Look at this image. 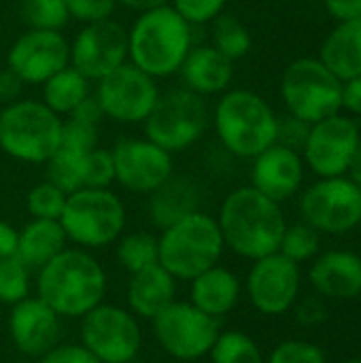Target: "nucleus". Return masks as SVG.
<instances>
[{
    "mask_svg": "<svg viewBox=\"0 0 361 363\" xmlns=\"http://www.w3.org/2000/svg\"><path fill=\"white\" fill-rule=\"evenodd\" d=\"M109 277L91 251L66 247L34 274V296L62 319H81L104 302Z\"/></svg>",
    "mask_w": 361,
    "mask_h": 363,
    "instance_id": "f257e3e1",
    "label": "nucleus"
},
{
    "mask_svg": "<svg viewBox=\"0 0 361 363\" xmlns=\"http://www.w3.org/2000/svg\"><path fill=\"white\" fill-rule=\"evenodd\" d=\"M217 223L226 249L251 262L277 253L287 228L281 204L251 185L238 187L223 198Z\"/></svg>",
    "mask_w": 361,
    "mask_h": 363,
    "instance_id": "f03ea898",
    "label": "nucleus"
},
{
    "mask_svg": "<svg viewBox=\"0 0 361 363\" xmlns=\"http://www.w3.org/2000/svg\"><path fill=\"white\" fill-rule=\"evenodd\" d=\"M191 47L194 28L170 4L138 13L128 30V62L155 81L177 74Z\"/></svg>",
    "mask_w": 361,
    "mask_h": 363,
    "instance_id": "7ed1b4c3",
    "label": "nucleus"
},
{
    "mask_svg": "<svg viewBox=\"0 0 361 363\" xmlns=\"http://www.w3.org/2000/svg\"><path fill=\"white\" fill-rule=\"evenodd\" d=\"M213 128L221 147L240 160H253L277 143L279 117L251 89H228L213 108Z\"/></svg>",
    "mask_w": 361,
    "mask_h": 363,
    "instance_id": "20e7f679",
    "label": "nucleus"
},
{
    "mask_svg": "<svg viewBox=\"0 0 361 363\" xmlns=\"http://www.w3.org/2000/svg\"><path fill=\"white\" fill-rule=\"evenodd\" d=\"M160 266H164L179 283H189L204 270L221 264L226 245L217 217L194 211L157 234Z\"/></svg>",
    "mask_w": 361,
    "mask_h": 363,
    "instance_id": "39448f33",
    "label": "nucleus"
},
{
    "mask_svg": "<svg viewBox=\"0 0 361 363\" xmlns=\"http://www.w3.org/2000/svg\"><path fill=\"white\" fill-rule=\"evenodd\" d=\"M60 223L70 247L98 251L113 247L126 232L128 211L111 187H83L68 194Z\"/></svg>",
    "mask_w": 361,
    "mask_h": 363,
    "instance_id": "423d86ee",
    "label": "nucleus"
},
{
    "mask_svg": "<svg viewBox=\"0 0 361 363\" xmlns=\"http://www.w3.org/2000/svg\"><path fill=\"white\" fill-rule=\"evenodd\" d=\"M62 121L43 100L19 98L0 108V149L21 164H47L60 149Z\"/></svg>",
    "mask_w": 361,
    "mask_h": 363,
    "instance_id": "0eeeda50",
    "label": "nucleus"
},
{
    "mask_svg": "<svg viewBox=\"0 0 361 363\" xmlns=\"http://www.w3.org/2000/svg\"><path fill=\"white\" fill-rule=\"evenodd\" d=\"M209 125L211 111L206 100L183 85L162 91L155 108L143 123L145 136L172 155L202 140Z\"/></svg>",
    "mask_w": 361,
    "mask_h": 363,
    "instance_id": "6e6552de",
    "label": "nucleus"
},
{
    "mask_svg": "<svg viewBox=\"0 0 361 363\" xmlns=\"http://www.w3.org/2000/svg\"><path fill=\"white\" fill-rule=\"evenodd\" d=\"M281 98L289 115L313 125L343 111V81L319 57H300L281 77Z\"/></svg>",
    "mask_w": 361,
    "mask_h": 363,
    "instance_id": "1a4fd4ad",
    "label": "nucleus"
},
{
    "mask_svg": "<svg viewBox=\"0 0 361 363\" xmlns=\"http://www.w3.org/2000/svg\"><path fill=\"white\" fill-rule=\"evenodd\" d=\"M79 342L102 363H132L143 351L140 319L104 300L79 319Z\"/></svg>",
    "mask_w": 361,
    "mask_h": 363,
    "instance_id": "9d476101",
    "label": "nucleus"
},
{
    "mask_svg": "<svg viewBox=\"0 0 361 363\" xmlns=\"http://www.w3.org/2000/svg\"><path fill=\"white\" fill-rule=\"evenodd\" d=\"M157 347L177 362H200L209 357L221 321L196 308L189 300H174L157 317L151 319Z\"/></svg>",
    "mask_w": 361,
    "mask_h": 363,
    "instance_id": "9b49d317",
    "label": "nucleus"
},
{
    "mask_svg": "<svg viewBox=\"0 0 361 363\" xmlns=\"http://www.w3.org/2000/svg\"><path fill=\"white\" fill-rule=\"evenodd\" d=\"M160 94L157 81L130 62L96 81L94 91L102 115L121 125L145 123L155 108Z\"/></svg>",
    "mask_w": 361,
    "mask_h": 363,
    "instance_id": "f8f14e48",
    "label": "nucleus"
},
{
    "mask_svg": "<svg viewBox=\"0 0 361 363\" xmlns=\"http://www.w3.org/2000/svg\"><path fill=\"white\" fill-rule=\"evenodd\" d=\"M300 213L319 234H347L361 223V189L349 177L319 179L302 194Z\"/></svg>",
    "mask_w": 361,
    "mask_h": 363,
    "instance_id": "ddd939ff",
    "label": "nucleus"
},
{
    "mask_svg": "<svg viewBox=\"0 0 361 363\" xmlns=\"http://www.w3.org/2000/svg\"><path fill=\"white\" fill-rule=\"evenodd\" d=\"M300 266L277 251L253 262L243 291L257 313L279 317L294 308L300 298Z\"/></svg>",
    "mask_w": 361,
    "mask_h": 363,
    "instance_id": "4468645a",
    "label": "nucleus"
},
{
    "mask_svg": "<svg viewBox=\"0 0 361 363\" xmlns=\"http://www.w3.org/2000/svg\"><path fill=\"white\" fill-rule=\"evenodd\" d=\"M115 183L130 191L149 196L174 174V157L153 140L121 138L113 149Z\"/></svg>",
    "mask_w": 361,
    "mask_h": 363,
    "instance_id": "2eb2a0df",
    "label": "nucleus"
},
{
    "mask_svg": "<svg viewBox=\"0 0 361 363\" xmlns=\"http://www.w3.org/2000/svg\"><path fill=\"white\" fill-rule=\"evenodd\" d=\"M360 143L357 121L338 113L311 125L302 147V160L319 179L347 177L349 164Z\"/></svg>",
    "mask_w": 361,
    "mask_h": 363,
    "instance_id": "dca6fc26",
    "label": "nucleus"
},
{
    "mask_svg": "<svg viewBox=\"0 0 361 363\" xmlns=\"http://www.w3.org/2000/svg\"><path fill=\"white\" fill-rule=\"evenodd\" d=\"M66 66H70V40L62 30L28 28L13 40L6 53V68L23 85H43Z\"/></svg>",
    "mask_w": 361,
    "mask_h": 363,
    "instance_id": "f3484780",
    "label": "nucleus"
},
{
    "mask_svg": "<svg viewBox=\"0 0 361 363\" xmlns=\"http://www.w3.org/2000/svg\"><path fill=\"white\" fill-rule=\"evenodd\" d=\"M128 62V30L111 19L85 23L70 43V66L91 83Z\"/></svg>",
    "mask_w": 361,
    "mask_h": 363,
    "instance_id": "a211bd4d",
    "label": "nucleus"
},
{
    "mask_svg": "<svg viewBox=\"0 0 361 363\" xmlns=\"http://www.w3.org/2000/svg\"><path fill=\"white\" fill-rule=\"evenodd\" d=\"M62 317L38 296H30L11 306L6 332L11 345L26 359H40L62 338Z\"/></svg>",
    "mask_w": 361,
    "mask_h": 363,
    "instance_id": "6ab92c4d",
    "label": "nucleus"
},
{
    "mask_svg": "<svg viewBox=\"0 0 361 363\" xmlns=\"http://www.w3.org/2000/svg\"><path fill=\"white\" fill-rule=\"evenodd\" d=\"M304 181V160L300 151L285 145H270L266 151L253 157L251 187L274 202H285L300 189Z\"/></svg>",
    "mask_w": 361,
    "mask_h": 363,
    "instance_id": "aec40b11",
    "label": "nucleus"
},
{
    "mask_svg": "<svg viewBox=\"0 0 361 363\" xmlns=\"http://www.w3.org/2000/svg\"><path fill=\"white\" fill-rule=\"evenodd\" d=\"M185 89L209 98L230 89L234 79V62L219 53L213 45H194L185 55L179 72Z\"/></svg>",
    "mask_w": 361,
    "mask_h": 363,
    "instance_id": "412c9836",
    "label": "nucleus"
},
{
    "mask_svg": "<svg viewBox=\"0 0 361 363\" xmlns=\"http://www.w3.org/2000/svg\"><path fill=\"white\" fill-rule=\"evenodd\" d=\"M309 281L323 298H360L361 257L353 251H328L313 262L309 270Z\"/></svg>",
    "mask_w": 361,
    "mask_h": 363,
    "instance_id": "4be33fe9",
    "label": "nucleus"
},
{
    "mask_svg": "<svg viewBox=\"0 0 361 363\" xmlns=\"http://www.w3.org/2000/svg\"><path fill=\"white\" fill-rule=\"evenodd\" d=\"M179 281L160 264L130 274L126 285V306L140 319L151 321L177 300Z\"/></svg>",
    "mask_w": 361,
    "mask_h": 363,
    "instance_id": "5701e85b",
    "label": "nucleus"
},
{
    "mask_svg": "<svg viewBox=\"0 0 361 363\" xmlns=\"http://www.w3.org/2000/svg\"><path fill=\"white\" fill-rule=\"evenodd\" d=\"M240 298H243L240 277L221 264L204 270L202 274L189 281V302L217 321L228 317L238 306Z\"/></svg>",
    "mask_w": 361,
    "mask_h": 363,
    "instance_id": "b1692460",
    "label": "nucleus"
},
{
    "mask_svg": "<svg viewBox=\"0 0 361 363\" xmlns=\"http://www.w3.org/2000/svg\"><path fill=\"white\" fill-rule=\"evenodd\" d=\"M68 245L64 228L55 219H30L19 230L17 257L36 274L45 264L57 257Z\"/></svg>",
    "mask_w": 361,
    "mask_h": 363,
    "instance_id": "393cba45",
    "label": "nucleus"
},
{
    "mask_svg": "<svg viewBox=\"0 0 361 363\" xmlns=\"http://www.w3.org/2000/svg\"><path fill=\"white\" fill-rule=\"evenodd\" d=\"M319 60L343 83L361 77V19L338 21L326 36Z\"/></svg>",
    "mask_w": 361,
    "mask_h": 363,
    "instance_id": "a878e982",
    "label": "nucleus"
},
{
    "mask_svg": "<svg viewBox=\"0 0 361 363\" xmlns=\"http://www.w3.org/2000/svg\"><path fill=\"white\" fill-rule=\"evenodd\" d=\"M198 202L200 198L196 183L172 174L160 189L149 194V217L153 225L164 230L181 217L198 211Z\"/></svg>",
    "mask_w": 361,
    "mask_h": 363,
    "instance_id": "bb28decb",
    "label": "nucleus"
},
{
    "mask_svg": "<svg viewBox=\"0 0 361 363\" xmlns=\"http://www.w3.org/2000/svg\"><path fill=\"white\" fill-rule=\"evenodd\" d=\"M40 100L62 119L72 115V111L91 94V81L85 79L77 68L66 66L53 77H49L43 85Z\"/></svg>",
    "mask_w": 361,
    "mask_h": 363,
    "instance_id": "cd10ccee",
    "label": "nucleus"
},
{
    "mask_svg": "<svg viewBox=\"0 0 361 363\" xmlns=\"http://www.w3.org/2000/svg\"><path fill=\"white\" fill-rule=\"evenodd\" d=\"M113 247H115L117 264L128 274L160 264V247H157V236L153 232H145V230L123 232Z\"/></svg>",
    "mask_w": 361,
    "mask_h": 363,
    "instance_id": "c85d7f7f",
    "label": "nucleus"
},
{
    "mask_svg": "<svg viewBox=\"0 0 361 363\" xmlns=\"http://www.w3.org/2000/svg\"><path fill=\"white\" fill-rule=\"evenodd\" d=\"M209 26H211V45L228 60L236 62L251 51L253 45L251 32L236 15L223 11Z\"/></svg>",
    "mask_w": 361,
    "mask_h": 363,
    "instance_id": "c756f323",
    "label": "nucleus"
},
{
    "mask_svg": "<svg viewBox=\"0 0 361 363\" xmlns=\"http://www.w3.org/2000/svg\"><path fill=\"white\" fill-rule=\"evenodd\" d=\"M209 359L211 363H266L260 345L240 330L219 332Z\"/></svg>",
    "mask_w": 361,
    "mask_h": 363,
    "instance_id": "7c9ffc66",
    "label": "nucleus"
},
{
    "mask_svg": "<svg viewBox=\"0 0 361 363\" xmlns=\"http://www.w3.org/2000/svg\"><path fill=\"white\" fill-rule=\"evenodd\" d=\"M34 272L17 257L0 259V304L13 306L32 296L34 289Z\"/></svg>",
    "mask_w": 361,
    "mask_h": 363,
    "instance_id": "2f4dec72",
    "label": "nucleus"
},
{
    "mask_svg": "<svg viewBox=\"0 0 361 363\" xmlns=\"http://www.w3.org/2000/svg\"><path fill=\"white\" fill-rule=\"evenodd\" d=\"M319 245L321 240L315 228H311L306 221L294 223L285 228L281 245H279V253L300 266L304 262H311L319 253Z\"/></svg>",
    "mask_w": 361,
    "mask_h": 363,
    "instance_id": "473e14b6",
    "label": "nucleus"
},
{
    "mask_svg": "<svg viewBox=\"0 0 361 363\" xmlns=\"http://www.w3.org/2000/svg\"><path fill=\"white\" fill-rule=\"evenodd\" d=\"M19 11L28 28L64 30L70 15L64 0H19Z\"/></svg>",
    "mask_w": 361,
    "mask_h": 363,
    "instance_id": "72a5a7b5",
    "label": "nucleus"
},
{
    "mask_svg": "<svg viewBox=\"0 0 361 363\" xmlns=\"http://www.w3.org/2000/svg\"><path fill=\"white\" fill-rule=\"evenodd\" d=\"M66 198L68 194L62 191L57 185H53L51 181H43L38 185H34L28 196H26V211L30 215V219H55L60 221L64 206H66Z\"/></svg>",
    "mask_w": 361,
    "mask_h": 363,
    "instance_id": "f704fd0d",
    "label": "nucleus"
},
{
    "mask_svg": "<svg viewBox=\"0 0 361 363\" xmlns=\"http://www.w3.org/2000/svg\"><path fill=\"white\" fill-rule=\"evenodd\" d=\"M83 155L70 153L66 149H57L49 157V162L45 164L47 181H51L53 185H57L66 194H72V191L81 189V157Z\"/></svg>",
    "mask_w": 361,
    "mask_h": 363,
    "instance_id": "c9c22d12",
    "label": "nucleus"
},
{
    "mask_svg": "<svg viewBox=\"0 0 361 363\" xmlns=\"http://www.w3.org/2000/svg\"><path fill=\"white\" fill-rule=\"evenodd\" d=\"M115 183V166L111 149L96 147L81 157V189H102Z\"/></svg>",
    "mask_w": 361,
    "mask_h": 363,
    "instance_id": "e433bc0d",
    "label": "nucleus"
},
{
    "mask_svg": "<svg viewBox=\"0 0 361 363\" xmlns=\"http://www.w3.org/2000/svg\"><path fill=\"white\" fill-rule=\"evenodd\" d=\"M96 147H98V125L81 121L77 117H64L60 149L83 155Z\"/></svg>",
    "mask_w": 361,
    "mask_h": 363,
    "instance_id": "4c0bfd02",
    "label": "nucleus"
},
{
    "mask_svg": "<svg viewBox=\"0 0 361 363\" xmlns=\"http://www.w3.org/2000/svg\"><path fill=\"white\" fill-rule=\"evenodd\" d=\"M266 363H328V359L323 349L315 342L285 340L270 351Z\"/></svg>",
    "mask_w": 361,
    "mask_h": 363,
    "instance_id": "58836bf2",
    "label": "nucleus"
},
{
    "mask_svg": "<svg viewBox=\"0 0 361 363\" xmlns=\"http://www.w3.org/2000/svg\"><path fill=\"white\" fill-rule=\"evenodd\" d=\"M228 0H170V6L191 26H206L226 11Z\"/></svg>",
    "mask_w": 361,
    "mask_h": 363,
    "instance_id": "ea45409f",
    "label": "nucleus"
},
{
    "mask_svg": "<svg viewBox=\"0 0 361 363\" xmlns=\"http://www.w3.org/2000/svg\"><path fill=\"white\" fill-rule=\"evenodd\" d=\"M70 19L85 23H96V21H104L111 19L117 2L115 0H64Z\"/></svg>",
    "mask_w": 361,
    "mask_h": 363,
    "instance_id": "a19ab883",
    "label": "nucleus"
},
{
    "mask_svg": "<svg viewBox=\"0 0 361 363\" xmlns=\"http://www.w3.org/2000/svg\"><path fill=\"white\" fill-rule=\"evenodd\" d=\"M38 363H102L91 351H87L81 342H57L49 349Z\"/></svg>",
    "mask_w": 361,
    "mask_h": 363,
    "instance_id": "79ce46f5",
    "label": "nucleus"
},
{
    "mask_svg": "<svg viewBox=\"0 0 361 363\" xmlns=\"http://www.w3.org/2000/svg\"><path fill=\"white\" fill-rule=\"evenodd\" d=\"M311 132V123L294 117V115H287L285 119H279V130H277V143L279 145H285L294 151H302L304 143H306V136Z\"/></svg>",
    "mask_w": 361,
    "mask_h": 363,
    "instance_id": "37998d69",
    "label": "nucleus"
},
{
    "mask_svg": "<svg viewBox=\"0 0 361 363\" xmlns=\"http://www.w3.org/2000/svg\"><path fill=\"white\" fill-rule=\"evenodd\" d=\"M296 308V321L304 328H315L321 325L326 321V306L319 298H309V300H300L294 304Z\"/></svg>",
    "mask_w": 361,
    "mask_h": 363,
    "instance_id": "c03bdc74",
    "label": "nucleus"
},
{
    "mask_svg": "<svg viewBox=\"0 0 361 363\" xmlns=\"http://www.w3.org/2000/svg\"><path fill=\"white\" fill-rule=\"evenodd\" d=\"M326 11L336 21L361 19V0H323Z\"/></svg>",
    "mask_w": 361,
    "mask_h": 363,
    "instance_id": "a18cd8bd",
    "label": "nucleus"
},
{
    "mask_svg": "<svg viewBox=\"0 0 361 363\" xmlns=\"http://www.w3.org/2000/svg\"><path fill=\"white\" fill-rule=\"evenodd\" d=\"M21 89H23L21 79H19L13 70L2 68V70H0V104L6 106V104L19 100Z\"/></svg>",
    "mask_w": 361,
    "mask_h": 363,
    "instance_id": "49530a36",
    "label": "nucleus"
},
{
    "mask_svg": "<svg viewBox=\"0 0 361 363\" xmlns=\"http://www.w3.org/2000/svg\"><path fill=\"white\" fill-rule=\"evenodd\" d=\"M343 108L355 117H361V77L343 83Z\"/></svg>",
    "mask_w": 361,
    "mask_h": 363,
    "instance_id": "de8ad7c7",
    "label": "nucleus"
},
{
    "mask_svg": "<svg viewBox=\"0 0 361 363\" xmlns=\"http://www.w3.org/2000/svg\"><path fill=\"white\" fill-rule=\"evenodd\" d=\"M68 117H77V119L87 121V123H94V125H98V123L104 119L102 108H100V104H98V100H96L94 94H89V96L72 111V115H68Z\"/></svg>",
    "mask_w": 361,
    "mask_h": 363,
    "instance_id": "09e8293b",
    "label": "nucleus"
},
{
    "mask_svg": "<svg viewBox=\"0 0 361 363\" xmlns=\"http://www.w3.org/2000/svg\"><path fill=\"white\" fill-rule=\"evenodd\" d=\"M17 242H19V230L9 221H0V259L17 255Z\"/></svg>",
    "mask_w": 361,
    "mask_h": 363,
    "instance_id": "8fccbe9b",
    "label": "nucleus"
},
{
    "mask_svg": "<svg viewBox=\"0 0 361 363\" xmlns=\"http://www.w3.org/2000/svg\"><path fill=\"white\" fill-rule=\"evenodd\" d=\"M117 4L130 9V11H136V13H145L149 9H157V6H164V4H170V0H115Z\"/></svg>",
    "mask_w": 361,
    "mask_h": 363,
    "instance_id": "3c124183",
    "label": "nucleus"
},
{
    "mask_svg": "<svg viewBox=\"0 0 361 363\" xmlns=\"http://www.w3.org/2000/svg\"><path fill=\"white\" fill-rule=\"evenodd\" d=\"M347 177H349V179L361 189V143L357 145L355 153H353V160H351V164H349Z\"/></svg>",
    "mask_w": 361,
    "mask_h": 363,
    "instance_id": "603ef678",
    "label": "nucleus"
},
{
    "mask_svg": "<svg viewBox=\"0 0 361 363\" xmlns=\"http://www.w3.org/2000/svg\"><path fill=\"white\" fill-rule=\"evenodd\" d=\"M2 319H4V306L0 304V328H2Z\"/></svg>",
    "mask_w": 361,
    "mask_h": 363,
    "instance_id": "864d4df0",
    "label": "nucleus"
},
{
    "mask_svg": "<svg viewBox=\"0 0 361 363\" xmlns=\"http://www.w3.org/2000/svg\"><path fill=\"white\" fill-rule=\"evenodd\" d=\"M345 363H361V359H349V362H345Z\"/></svg>",
    "mask_w": 361,
    "mask_h": 363,
    "instance_id": "5fc2aeb1",
    "label": "nucleus"
}]
</instances>
